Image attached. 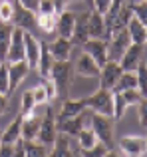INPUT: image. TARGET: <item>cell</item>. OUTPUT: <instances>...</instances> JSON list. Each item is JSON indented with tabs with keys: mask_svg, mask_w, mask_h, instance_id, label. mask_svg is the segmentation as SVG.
<instances>
[{
	"mask_svg": "<svg viewBox=\"0 0 147 157\" xmlns=\"http://www.w3.org/2000/svg\"><path fill=\"white\" fill-rule=\"evenodd\" d=\"M52 84L56 86V92H58V98L66 100L70 96V88H72V80H74V64L70 60L66 62H54L50 70V76Z\"/></svg>",
	"mask_w": 147,
	"mask_h": 157,
	"instance_id": "obj_1",
	"label": "cell"
},
{
	"mask_svg": "<svg viewBox=\"0 0 147 157\" xmlns=\"http://www.w3.org/2000/svg\"><path fill=\"white\" fill-rule=\"evenodd\" d=\"M89 127L93 129L97 141H101L104 145H107L109 149L115 147V137H113V127H115V119L111 115H101L93 111L89 117Z\"/></svg>",
	"mask_w": 147,
	"mask_h": 157,
	"instance_id": "obj_2",
	"label": "cell"
},
{
	"mask_svg": "<svg viewBox=\"0 0 147 157\" xmlns=\"http://www.w3.org/2000/svg\"><path fill=\"white\" fill-rule=\"evenodd\" d=\"M85 109L101 115H113V92L105 88H97L89 98H84Z\"/></svg>",
	"mask_w": 147,
	"mask_h": 157,
	"instance_id": "obj_3",
	"label": "cell"
},
{
	"mask_svg": "<svg viewBox=\"0 0 147 157\" xmlns=\"http://www.w3.org/2000/svg\"><path fill=\"white\" fill-rule=\"evenodd\" d=\"M129 44H131V36H129L127 28H121V30L113 32L107 38V58L113 62H119L123 52L129 48Z\"/></svg>",
	"mask_w": 147,
	"mask_h": 157,
	"instance_id": "obj_4",
	"label": "cell"
},
{
	"mask_svg": "<svg viewBox=\"0 0 147 157\" xmlns=\"http://www.w3.org/2000/svg\"><path fill=\"white\" fill-rule=\"evenodd\" d=\"M58 135V127H56V115H54V109L48 107L46 113H44L42 121H40V131H38V141L44 143V145L52 147L54 145V139Z\"/></svg>",
	"mask_w": 147,
	"mask_h": 157,
	"instance_id": "obj_5",
	"label": "cell"
},
{
	"mask_svg": "<svg viewBox=\"0 0 147 157\" xmlns=\"http://www.w3.org/2000/svg\"><path fill=\"white\" fill-rule=\"evenodd\" d=\"M117 147H119V151L123 155H129V157L147 155L145 137H139V135H123V137H119Z\"/></svg>",
	"mask_w": 147,
	"mask_h": 157,
	"instance_id": "obj_6",
	"label": "cell"
},
{
	"mask_svg": "<svg viewBox=\"0 0 147 157\" xmlns=\"http://www.w3.org/2000/svg\"><path fill=\"white\" fill-rule=\"evenodd\" d=\"M81 52H85L88 56H92L100 68L109 60V58H107V40L88 38L84 44H81Z\"/></svg>",
	"mask_w": 147,
	"mask_h": 157,
	"instance_id": "obj_7",
	"label": "cell"
},
{
	"mask_svg": "<svg viewBox=\"0 0 147 157\" xmlns=\"http://www.w3.org/2000/svg\"><path fill=\"white\" fill-rule=\"evenodd\" d=\"M143 54H145V44L131 42L129 48L123 52V56H121L119 66L125 70V72H135V68L143 62Z\"/></svg>",
	"mask_w": 147,
	"mask_h": 157,
	"instance_id": "obj_8",
	"label": "cell"
},
{
	"mask_svg": "<svg viewBox=\"0 0 147 157\" xmlns=\"http://www.w3.org/2000/svg\"><path fill=\"white\" fill-rule=\"evenodd\" d=\"M121 72H123V68L119 66V62L107 60L104 66H101V70H100V76H97V80H100V88L111 90L113 86H115V82L119 80Z\"/></svg>",
	"mask_w": 147,
	"mask_h": 157,
	"instance_id": "obj_9",
	"label": "cell"
},
{
	"mask_svg": "<svg viewBox=\"0 0 147 157\" xmlns=\"http://www.w3.org/2000/svg\"><path fill=\"white\" fill-rule=\"evenodd\" d=\"M12 24L16 28H22L26 32H34L38 28V22H36V12L28 10V8L20 6L18 2L14 4V18H12Z\"/></svg>",
	"mask_w": 147,
	"mask_h": 157,
	"instance_id": "obj_10",
	"label": "cell"
},
{
	"mask_svg": "<svg viewBox=\"0 0 147 157\" xmlns=\"http://www.w3.org/2000/svg\"><path fill=\"white\" fill-rule=\"evenodd\" d=\"M40 50H42V42L32 32H24V60L28 62L30 70H36V66H38Z\"/></svg>",
	"mask_w": 147,
	"mask_h": 157,
	"instance_id": "obj_11",
	"label": "cell"
},
{
	"mask_svg": "<svg viewBox=\"0 0 147 157\" xmlns=\"http://www.w3.org/2000/svg\"><path fill=\"white\" fill-rule=\"evenodd\" d=\"M24 32L22 28H16L12 30V38H10V44H8V52H6V60L4 62H20L24 60Z\"/></svg>",
	"mask_w": 147,
	"mask_h": 157,
	"instance_id": "obj_12",
	"label": "cell"
},
{
	"mask_svg": "<svg viewBox=\"0 0 147 157\" xmlns=\"http://www.w3.org/2000/svg\"><path fill=\"white\" fill-rule=\"evenodd\" d=\"M88 36L89 38H97V40H107L109 38V32H107V26H105V20H104V14L96 10H89V16H88Z\"/></svg>",
	"mask_w": 147,
	"mask_h": 157,
	"instance_id": "obj_13",
	"label": "cell"
},
{
	"mask_svg": "<svg viewBox=\"0 0 147 157\" xmlns=\"http://www.w3.org/2000/svg\"><path fill=\"white\" fill-rule=\"evenodd\" d=\"M8 64V62H6ZM28 72H30V66H28L26 60H20V62H10L8 64V82H10V94L26 80Z\"/></svg>",
	"mask_w": 147,
	"mask_h": 157,
	"instance_id": "obj_14",
	"label": "cell"
},
{
	"mask_svg": "<svg viewBox=\"0 0 147 157\" xmlns=\"http://www.w3.org/2000/svg\"><path fill=\"white\" fill-rule=\"evenodd\" d=\"M100 70L101 68L96 64V60L92 56H88L85 52H81L80 58L76 60V64H74V72L81 78H97L100 76Z\"/></svg>",
	"mask_w": 147,
	"mask_h": 157,
	"instance_id": "obj_15",
	"label": "cell"
},
{
	"mask_svg": "<svg viewBox=\"0 0 147 157\" xmlns=\"http://www.w3.org/2000/svg\"><path fill=\"white\" fill-rule=\"evenodd\" d=\"M52 56H54L56 62H66L72 60V50H74V44L70 38H64V36H58L52 44H48Z\"/></svg>",
	"mask_w": 147,
	"mask_h": 157,
	"instance_id": "obj_16",
	"label": "cell"
},
{
	"mask_svg": "<svg viewBox=\"0 0 147 157\" xmlns=\"http://www.w3.org/2000/svg\"><path fill=\"white\" fill-rule=\"evenodd\" d=\"M56 127H58V131H64V133L76 137L85 127V111H81L80 115H74V117H68V119H56Z\"/></svg>",
	"mask_w": 147,
	"mask_h": 157,
	"instance_id": "obj_17",
	"label": "cell"
},
{
	"mask_svg": "<svg viewBox=\"0 0 147 157\" xmlns=\"http://www.w3.org/2000/svg\"><path fill=\"white\" fill-rule=\"evenodd\" d=\"M76 12L72 10H62L58 14V20H56V32L58 36H64V38H72L74 34V26H76Z\"/></svg>",
	"mask_w": 147,
	"mask_h": 157,
	"instance_id": "obj_18",
	"label": "cell"
},
{
	"mask_svg": "<svg viewBox=\"0 0 147 157\" xmlns=\"http://www.w3.org/2000/svg\"><path fill=\"white\" fill-rule=\"evenodd\" d=\"M88 16H89V10H85V12L76 16V26H74V34L70 38L74 46H81L89 38L88 36Z\"/></svg>",
	"mask_w": 147,
	"mask_h": 157,
	"instance_id": "obj_19",
	"label": "cell"
},
{
	"mask_svg": "<svg viewBox=\"0 0 147 157\" xmlns=\"http://www.w3.org/2000/svg\"><path fill=\"white\" fill-rule=\"evenodd\" d=\"M50 155H56V157H70L72 153V135L64 133V131H58L54 139V145L50 149Z\"/></svg>",
	"mask_w": 147,
	"mask_h": 157,
	"instance_id": "obj_20",
	"label": "cell"
},
{
	"mask_svg": "<svg viewBox=\"0 0 147 157\" xmlns=\"http://www.w3.org/2000/svg\"><path fill=\"white\" fill-rule=\"evenodd\" d=\"M81 111H85V101L84 100L66 98L62 107H60V111H58V115H56V119H68V117H74V115H80Z\"/></svg>",
	"mask_w": 147,
	"mask_h": 157,
	"instance_id": "obj_21",
	"label": "cell"
},
{
	"mask_svg": "<svg viewBox=\"0 0 147 157\" xmlns=\"http://www.w3.org/2000/svg\"><path fill=\"white\" fill-rule=\"evenodd\" d=\"M20 137H22V113L16 115V117L10 121V125H8L6 129L2 131V135H0L2 143H16Z\"/></svg>",
	"mask_w": 147,
	"mask_h": 157,
	"instance_id": "obj_22",
	"label": "cell"
},
{
	"mask_svg": "<svg viewBox=\"0 0 147 157\" xmlns=\"http://www.w3.org/2000/svg\"><path fill=\"white\" fill-rule=\"evenodd\" d=\"M54 56H52L50 48H48V44L42 42V50H40V60H38V66H36V72H38L40 78H48L50 76V70L52 66H54Z\"/></svg>",
	"mask_w": 147,
	"mask_h": 157,
	"instance_id": "obj_23",
	"label": "cell"
},
{
	"mask_svg": "<svg viewBox=\"0 0 147 157\" xmlns=\"http://www.w3.org/2000/svg\"><path fill=\"white\" fill-rule=\"evenodd\" d=\"M40 121H42V117H38L36 113L22 115V137L24 139H36L38 137Z\"/></svg>",
	"mask_w": 147,
	"mask_h": 157,
	"instance_id": "obj_24",
	"label": "cell"
},
{
	"mask_svg": "<svg viewBox=\"0 0 147 157\" xmlns=\"http://www.w3.org/2000/svg\"><path fill=\"white\" fill-rule=\"evenodd\" d=\"M76 139H77L76 149H72L74 155H77L81 149H89L92 145H96V143H97V137H96V133H93L92 127H84V129L76 135Z\"/></svg>",
	"mask_w": 147,
	"mask_h": 157,
	"instance_id": "obj_25",
	"label": "cell"
},
{
	"mask_svg": "<svg viewBox=\"0 0 147 157\" xmlns=\"http://www.w3.org/2000/svg\"><path fill=\"white\" fill-rule=\"evenodd\" d=\"M127 32H129V36H131V42H135V44H145V24L141 22V20H137L135 16H131V20L127 22Z\"/></svg>",
	"mask_w": 147,
	"mask_h": 157,
	"instance_id": "obj_26",
	"label": "cell"
},
{
	"mask_svg": "<svg viewBox=\"0 0 147 157\" xmlns=\"http://www.w3.org/2000/svg\"><path fill=\"white\" fill-rule=\"evenodd\" d=\"M137 88V76L135 72H121L119 80L115 82V86L111 88V92H125V90H135Z\"/></svg>",
	"mask_w": 147,
	"mask_h": 157,
	"instance_id": "obj_27",
	"label": "cell"
},
{
	"mask_svg": "<svg viewBox=\"0 0 147 157\" xmlns=\"http://www.w3.org/2000/svg\"><path fill=\"white\" fill-rule=\"evenodd\" d=\"M12 30H14V24L0 22V60H6L8 44H10V38H12Z\"/></svg>",
	"mask_w": 147,
	"mask_h": 157,
	"instance_id": "obj_28",
	"label": "cell"
},
{
	"mask_svg": "<svg viewBox=\"0 0 147 157\" xmlns=\"http://www.w3.org/2000/svg\"><path fill=\"white\" fill-rule=\"evenodd\" d=\"M56 20H58V14H36L38 30H42L44 34H54Z\"/></svg>",
	"mask_w": 147,
	"mask_h": 157,
	"instance_id": "obj_29",
	"label": "cell"
},
{
	"mask_svg": "<svg viewBox=\"0 0 147 157\" xmlns=\"http://www.w3.org/2000/svg\"><path fill=\"white\" fill-rule=\"evenodd\" d=\"M127 101H125L123 94L121 92H113V115L111 117L115 119V121H119L121 117L125 115V111H127Z\"/></svg>",
	"mask_w": 147,
	"mask_h": 157,
	"instance_id": "obj_30",
	"label": "cell"
},
{
	"mask_svg": "<svg viewBox=\"0 0 147 157\" xmlns=\"http://www.w3.org/2000/svg\"><path fill=\"white\" fill-rule=\"evenodd\" d=\"M36 101H34V96H32V90H26L22 94V100H20V113L22 115H30L36 111Z\"/></svg>",
	"mask_w": 147,
	"mask_h": 157,
	"instance_id": "obj_31",
	"label": "cell"
},
{
	"mask_svg": "<svg viewBox=\"0 0 147 157\" xmlns=\"http://www.w3.org/2000/svg\"><path fill=\"white\" fill-rule=\"evenodd\" d=\"M111 153V149H109L107 145H104L101 141H97L96 145H92L89 149H81L77 155H84V157H105Z\"/></svg>",
	"mask_w": 147,
	"mask_h": 157,
	"instance_id": "obj_32",
	"label": "cell"
},
{
	"mask_svg": "<svg viewBox=\"0 0 147 157\" xmlns=\"http://www.w3.org/2000/svg\"><path fill=\"white\" fill-rule=\"evenodd\" d=\"M135 76H137V90L141 92V96L147 98V64L141 62L135 68Z\"/></svg>",
	"mask_w": 147,
	"mask_h": 157,
	"instance_id": "obj_33",
	"label": "cell"
},
{
	"mask_svg": "<svg viewBox=\"0 0 147 157\" xmlns=\"http://www.w3.org/2000/svg\"><path fill=\"white\" fill-rule=\"evenodd\" d=\"M12 18H14V4L8 0H0V22L12 24Z\"/></svg>",
	"mask_w": 147,
	"mask_h": 157,
	"instance_id": "obj_34",
	"label": "cell"
},
{
	"mask_svg": "<svg viewBox=\"0 0 147 157\" xmlns=\"http://www.w3.org/2000/svg\"><path fill=\"white\" fill-rule=\"evenodd\" d=\"M32 96H34V101L36 105H44V104H50V98H48V92H46V86L40 82L36 88H32Z\"/></svg>",
	"mask_w": 147,
	"mask_h": 157,
	"instance_id": "obj_35",
	"label": "cell"
},
{
	"mask_svg": "<svg viewBox=\"0 0 147 157\" xmlns=\"http://www.w3.org/2000/svg\"><path fill=\"white\" fill-rule=\"evenodd\" d=\"M131 12L137 20H141L147 26V0H139V2L131 4Z\"/></svg>",
	"mask_w": 147,
	"mask_h": 157,
	"instance_id": "obj_36",
	"label": "cell"
},
{
	"mask_svg": "<svg viewBox=\"0 0 147 157\" xmlns=\"http://www.w3.org/2000/svg\"><path fill=\"white\" fill-rule=\"evenodd\" d=\"M0 94L10 96V82H8V64L2 62L0 66Z\"/></svg>",
	"mask_w": 147,
	"mask_h": 157,
	"instance_id": "obj_37",
	"label": "cell"
},
{
	"mask_svg": "<svg viewBox=\"0 0 147 157\" xmlns=\"http://www.w3.org/2000/svg\"><path fill=\"white\" fill-rule=\"evenodd\" d=\"M121 94H123V98H125V101H127L129 107H131V105H137V104H139V100L143 98L137 88L135 90H125V92H121Z\"/></svg>",
	"mask_w": 147,
	"mask_h": 157,
	"instance_id": "obj_38",
	"label": "cell"
},
{
	"mask_svg": "<svg viewBox=\"0 0 147 157\" xmlns=\"http://www.w3.org/2000/svg\"><path fill=\"white\" fill-rule=\"evenodd\" d=\"M36 14H58V12H56V4H54V0H40Z\"/></svg>",
	"mask_w": 147,
	"mask_h": 157,
	"instance_id": "obj_39",
	"label": "cell"
},
{
	"mask_svg": "<svg viewBox=\"0 0 147 157\" xmlns=\"http://www.w3.org/2000/svg\"><path fill=\"white\" fill-rule=\"evenodd\" d=\"M137 115H139V123L147 127V98H141L137 104Z\"/></svg>",
	"mask_w": 147,
	"mask_h": 157,
	"instance_id": "obj_40",
	"label": "cell"
},
{
	"mask_svg": "<svg viewBox=\"0 0 147 157\" xmlns=\"http://www.w3.org/2000/svg\"><path fill=\"white\" fill-rule=\"evenodd\" d=\"M109 4H111V0H92L89 8L96 10V12H100V14H104V12L109 8Z\"/></svg>",
	"mask_w": 147,
	"mask_h": 157,
	"instance_id": "obj_41",
	"label": "cell"
},
{
	"mask_svg": "<svg viewBox=\"0 0 147 157\" xmlns=\"http://www.w3.org/2000/svg\"><path fill=\"white\" fill-rule=\"evenodd\" d=\"M16 157V147L14 143H0V157Z\"/></svg>",
	"mask_w": 147,
	"mask_h": 157,
	"instance_id": "obj_42",
	"label": "cell"
},
{
	"mask_svg": "<svg viewBox=\"0 0 147 157\" xmlns=\"http://www.w3.org/2000/svg\"><path fill=\"white\" fill-rule=\"evenodd\" d=\"M16 2L20 4V6H24V8H28V10H38V4H40V0H16Z\"/></svg>",
	"mask_w": 147,
	"mask_h": 157,
	"instance_id": "obj_43",
	"label": "cell"
},
{
	"mask_svg": "<svg viewBox=\"0 0 147 157\" xmlns=\"http://www.w3.org/2000/svg\"><path fill=\"white\" fill-rule=\"evenodd\" d=\"M8 109V96L6 94H0V115Z\"/></svg>",
	"mask_w": 147,
	"mask_h": 157,
	"instance_id": "obj_44",
	"label": "cell"
},
{
	"mask_svg": "<svg viewBox=\"0 0 147 157\" xmlns=\"http://www.w3.org/2000/svg\"><path fill=\"white\" fill-rule=\"evenodd\" d=\"M68 2H70V0H54V4H56V12H62V10H66L68 8Z\"/></svg>",
	"mask_w": 147,
	"mask_h": 157,
	"instance_id": "obj_45",
	"label": "cell"
},
{
	"mask_svg": "<svg viewBox=\"0 0 147 157\" xmlns=\"http://www.w3.org/2000/svg\"><path fill=\"white\" fill-rule=\"evenodd\" d=\"M145 46H147V28H145Z\"/></svg>",
	"mask_w": 147,
	"mask_h": 157,
	"instance_id": "obj_46",
	"label": "cell"
},
{
	"mask_svg": "<svg viewBox=\"0 0 147 157\" xmlns=\"http://www.w3.org/2000/svg\"><path fill=\"white\" fill-rule=\"evenodd\" d=\"M70 2H84V0H70Z\"/></svg>",
	"mask_w": 147,
	"mask_h": 157,
	"instance_id": "obj_47",
	"label": "cell"
},
{
	"mask_svg": "<svg viewBox=\"0 0 147 157\" xmlns=\"http://www.w3.org/2000/svg\"><path fill=\"white\" fill-rule=\"evenodd\" d=\"M145 147H147V135H145Z\"/></svg>",
	"mask_w": 147,
	"mask_h": 157,
	"instance_id": "obj_48",
	"label": "cell"
},
{
	"mask_svg": "<svg viewBox=\"0 0 147 157\" xmlns=\"http://www.w3.org/2000/svg\"><path fill=\"white\" fill-rule=\"evenodd\" d=\"M85 2H88V4H92V0H85Z\"/></svg>",
	"mask_w": 147,
	"mask_h": 157,
	"instance_id": "obj_49",
	"label": "cell"
},
{
	"mask_svg": "<svg viewBox=\"0 0 147 157\" xmlns=\"http://www.w3.org/2000/svg\"><path fill=\"white\" fill-rule=\"evenodd\" d=\"M0 135H2V131H0ZM0 143H2V139H0Z\"/></svg>",
	"mask_w": 147,
	"mask_h": 157,
	"instance_id": "obj_50",
	"label": "cell"
},
{
	"mask_svg": "<svg viewBox=\"0 0 147 157\" xmlns=\"http://www.w3.org/2000/svg\"><path fill=\"white\" fill-rule=\"evenodd\" d=\"M2 62H4V60H0V66H2Z\"/></svg>",
	"mask_w": 147,
	"mask_h": 157,
	"instance_id": "obj_51",
	"label": "cell"
}]
</instances>
